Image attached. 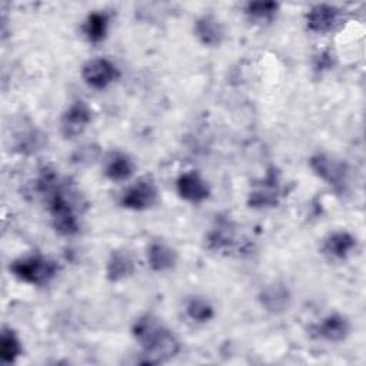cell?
I'll return each instance as SVG.
<instances>
[{"label":"cell","mask_w":366,"mask_h":366,"mask_svg":"<svg viewBox=\"0 0 366 366\" xmlns=\"http://www.w3.org/2000/svg\"><path fill=\"white\" fill-rule=\"evenodd\" d=\"M133 335L143 347L146 362L149 363L164 362L173 357L180 349V343L172 330L150 315L142 316L136 320Z\"/></svg>","instance_id":"1"},{"label":"cell","mask_w":366,"mask_h":366,"mask_svg":"<svg viewBox=\"0 0 366 366\" xmlns=\"http://www.w3.org/2000/svg\"><path fill=\"white\" fill-rule=\"evenodd\" d=\"M10 270L26 283L43 286L57 274L59 264L46 256L31 254L14 260L10 264Z\"/></svg>","instance_id":"2"},{"label":"cell","mask_w":366,"mask_h":366,"mask_svg":"<svg viewBox=\"0 0 366 366\" xmlns=\"http://www.w3.org/2000/svg\"><path fill=\"white\" fill-rule=\"evenodd\" d=\"M59 183V182H57ZM50 187L44 194L49 199V210L51 214V222L57 233L63 236H73L79 232V222L74 209L66 194L59 189V184Z\"/></svg>","instance_id":"3"},{"label":"cell","mask_w":366,"mask_h":366,"mask_svg":"<svg viewBox=\"0 0 366 366\" xmlns=\"http://www.w3.org/2000/svg\"><path fill=\"white\" fill-rule=\"evenodd\" d=\"M119 74L120 73L116 64L104 57L92 59L81 69L83 80L96 90L106 89L109 84L117 80Z\"/></svg>","instance_id":"4"},{"label":"cell","mask_w":366,"mask_h":366,"mask_svg":"<svg viewBox=\"0 0 366 366\" xmlns=\"http://www.w3.org/2000/svg\"><path fill=\"white\" fill-rule=\"evenodd\" d=\"M92 122V109L83 100L74 102L61 116L60 132L66 139H74L81 134Z\"/></svg>","instance_id":"5"},{"label":"cell","mask_w":366,"mask_h":366,"mask_svg":"<svg viewBox=\"0 0 366 366\" xmlns=\"http://www.w3.org/2000/svg\"><path fill=\"white\" fill-rule=\"evenodd\" d=\"M157 199V187L150 179H140L126 189L122 196V206L132 210H144L154 204Z\"/></svg>","instance_id":"6"},{"label":"cell","mask_w":366,"mask_h":366,"mask_svg":"<svg viewBox=\"0 0 366 366\" xmlns=\"http://www.w3.org/2000/svg\"><path fill=\"white\" fill-rule=\"evenodd\" d=\"M279 196V174L274 170H270L262 182L256 183L249 194L247 203L250 207H273L277 204Z\"/></svg>","instance_id":"7"},{"label":"cell","mask_w":366,"mask_h":366,"mask_svg":"<svg viewBox=\"0 0 366 366\" xmlns=\"http://www.w3.org/2000/svg\"><path fill=\"white\" fill-rule=\"evenodd\" d=\"M176 189L182 199L192 203H200L206 200L210 194L209 184L194 170L182 173L176 182Z\"/></svg>","instance_id":"8"},{"label":"cell","mask_w":366,"mask_h":366,"mask_svg":"<svg viewBox=\"0 0 366 366\" xmlns=\"http://www.w3.org/2000/svg\"><path fill=\"white\" fill-rule=\"evenodd\" d=\"M310 167L313 169V172L323 179L325 182H327L329 184L339 187L343 186L345 177H346V167L342 162L335 160L333 157L319 153L310 157Z\"/></svg>","instance_id":"9"},{"label":"cell","mask_w":366,"mask_h":366,"mask_svg":"<svg viewBox=\"0 0 366 366\" xmlns=\"http://www.w3.org/2000/svg\"><path fill=\"white\" fill-rule=\"evenodd\" d=\"M312 335L325 340L339 342L343 340L350 332L349 320L337 313L329 315L322 322L312 326Z\"/></svg>","instance_id":"10"},{"label":"cell","mask_w":366,"mask_h":366,"mask_svg":"<svg viewBox=\"0 0 366 366\" xmlns=\"http://www.w3.org/2000/svg\"><path fill=\"white\" fill-rule=\"evenodd\" d=\"M340 11L332 4H316L306 14L307 29L315 33H327L339 21Z\"/></svg>","instance_id":"11"},{"label":"cell","mask_w":366,"mask_h":366,"mask_svg":"<svg viewBox=\"0 0 366 366\" xmlns=\"http://www.w3.org/2000/svg\"><path fill=\"white\" fill-rule=\"evenodd\" d=\"M194 34L206 46H219L223 41L224 30L222 23L213 14H204L194 23Z\"/></svg>","instance_id":"12"},{"label":"cell","mask_w":366,"mask_h":366,"mask_svg":"<svg viewBox=\"0 0 366 366\" xmlns=\"http://www.w3.org/2000/svg\"><path fill=\"white\" fill-rule=\"evenodd\" d=\"M147 262L154 272H166L176 266L177 253L170 246L154 242L147 249Z\"/></svg>","instance_id":"13"},{"label":"cell","mask_w":366,"mask_h":366,"mask_svg":"<svg viewBox=\"0 0 366 366\" xmlns=\"http://www.w3.org/2000/svg\"><path fill=\"white\" fill-rule=\"evenodd\" d=\"M134 270L133 257L127 250H113L106 266V276L110 282H119L130 276Z\"/></svg>","instance_id":"14"},{"label":"cell","mask_w":366,"mask_h":366,"mask_svg":"<svg viewBox=\"0 0 366 366\" xmlns=\"http://www.w3.org/2000/svg\"><path fill=\"white\" fill-rule=\"evenodd\" d=\"M133 172L134 163L127 154L116 152L107 157L104 166V174L107 179L113 182H124L133 174Z\"/></svg>","instance_id":"15"},{"label":"cell","mask_w":366,"mask_h":366,"mask_svg":"<svg viewBox=\"0 0 366 366\" xmlns=\"http://www.w3.org/2000/svg\"><path fill=\"white\" fill-rule=\"evenodd\" d=\"M356 246V239L347 232H335L323 243V252L335 259H345Z\"/></svg>","instance_id":"16"},{"label":"cell","mask_w":366,"mask_h":366,"mask_svg":"<svg viewBox=\"0 0 366 366\" xmlns=\"http://www.w3.org/2000/svg\"><path fill=\"white\" fill-rule=\"evenodd\" d=\"M109 27V17L106 13L102 11H93L87 16L83 24L84 36L92 43H99L106 37Z\"/></svg>","instance_id":"17"},{"label":"cell","mask_w":366,"mask_h":366,"mask_svg":"<svg viewBox=\"0 0 366 366\" xmlns=\"http://www.w3.org/2000/svg\"><path fill=\"white\" fill-rule=\"evenodd\" d=\"M21 342L17 335L11 330L4 327L1 330L0 337V357L3 363H13L21 355Z\"/></svg>","instance_id":"18"},{"label":"cell","mask_w":366,"mask_h":366,"mask_svg":"<svg viewBox=\"0 0 366 366\" xmlns=\"http://www.w3.org/2000/svg\"><path fill=\"white\" fill-rule=\"evenodd\" d=\"M234 240V229L229 220H220L217 226L209 233L207 243L213 250H222L229 247Z\"/></svg>","instance_id":"19"},{"label":"cell","mask_w":366,"mask_h":366,"mask_svg":"<svg viewBox=\"0 0 366 366\" xmlns=\"http://www.w3.org/2000/svg\"><path fill=\"white\" fill-rule=\"evenodd\" d=\"M279 10L276 1H252L246 4L244 13L254 21H270Z\"/></svg>","instance_id":"20"},{"label":"cell","mask_w":366,"mask_h":366,"mask_svg":"<svg viewBox=\"0 0 366 366\" xmlns=\"http://www.w3.org/2000/svg\"><path fill=\"white\" fill-rule=\"evenodd\" d=\"M187 316L197 323L209 322L214 316L213 306L203 297H192L186 305Z\"/></svg>","instance_id":"21"},{"label":"cell","mask_w":366,"mask_h":366,"mask_svg":"<svg viewBox=\"0 0 366 366\" xmlns=\"http://www.w3.org/2000/svg\"><path fill=\"white\" fill-rule=\"evenodd\" d=\"M263 305L272 310V312H277L285 309L286 303H287V292L279 286L274 287H269L262 297Z\"/></svg>","instance_id":"22"},{"label":"cell","mask_w":366,"mask_h":366,"mask_svg":"<svg viewBox=\"0 0 366 366\" xmlns=\"http://www.w3.org/2000/svg\"><path fill=\"white\" fill-rule=\"evenodd\" d=\"M330 66H332V56L329 53H322L317 57L316 70H325V69H329Z\"/></svg>","instance_id":"23"}]
</instances>
